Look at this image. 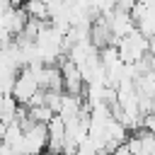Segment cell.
Here are the masks:
<instances>
[{
    "mask_svg": "<svg viewBox=\"0 0 155 155\" xmlns=\"http://www.w3.org/2000/svg\"><path fill=\"white\" fill-rule=\"evenodd\" d=\"M39 90H41V87H39V80H36V75L31 73V68H22V70L17 73V78H15V85H12L10 97H12L17 104L27 107Z\"/></svg>",
    "mask_w": 155,
    "mask_h": 155,
    "instance_id": "obj_3",
    "label": "cell"
},
{
    "mask_svg": "<svg viewBox=\"0 0 155 155\" xmlns=\"http://www.w3.org/2000/svg\"><path fill=\"white\" fill-rule=\"evenodd\" d=\"M10 2H12V5H22L24 0H10Z\"/></svg>",
    "mask_w": 155,
    "mask_h": 155,
    "instance_id": "obj_15",
    "label": "cell"
},
{
    "mask_svg": "<svg viewBox=\"0 0 155 155\" xmlns=\"http://www.w3.org/2000/svg\"><path fill=\"white\" fill-rule=\"evenodd\" d=\"M104 19H107V24H109V29H111L114 46L136 29V22H133V17H131V10H124V7H114L109 15H104Z\"/></svg>",
    "mask_w": 155,
    "mask_h": 155,
    "instance_id": "obj_4",
    "label": "cell"
},
{
    "mask_svg": "<svg viewBox=\"0 0 155 155\" xmlns=\"http://www.w3.org/2000/svg\"><path fill=\"white\" fill-rule=\"evenodd\" d=\"M109 155H131V150H128V145H126V143H121V145H116Z\"/></svg>",
    "mask_w": 155,
    "mask_h": 155,
    "instance_id": "obj_11",
    "label": "cell"
},
{
    "mask_svg": "<svg viewBox=\"0 0 155 155\" xmlns=\"http://www.w3.org/2000/svg\"><path fill=\"white\" fill-rule=\"evenodd\" d=\"M116 51H119V58L126 63V65H133V63H140L150 56V48H148V39L133 29L128 36H124L119 44H116Z\"/></svg>",
    "mask_w": 155,
    "mask_h": 155,
    "instance_id": "obj_2",
    "label": "cell"
},
{
    "mask_svg": "<svg viewBox=\"0 0 155 155\" xmlns=\"http://www.w3.org/2000/svg\"><path fill=\"white\" fill-rule=\"evenodd\" d=\"M19 107H22V104H17L10 94H2V102H0V119H2L5 124H12V121L17 119Z\"/></svg>",
    "mask_w": 155,
    "mask_h": 155,
    "instance_id": "obj_10",
    "label": "cell"
},
{
    "mask_svg": "<svg viewBox=\"0 0 155 155\" xmlns=\"http://www.w3.org/2000/svg\"><path fill=\"white\" fill-rule=\"evenodd\" d=\"M111 2H114L116 7H124V10H131V7H133V5L138 2V0H111Z\"/></svg>",
    "mask_w": 155,
    "mask_h": 155,
    "instance_id": "obj_12",
    "label": "cell"
},
{
    "mask_svg": "<svg viewBox=\"0 0 155 155\" xmlns=\"http://www.w3.org/2000/svg\"><path fill=\"white\" fill-rule=\"evenodd\" d=\"M24 12L29 19H36V22H48V7L44 0H24L22 2Z\"/></svg>",
    "mask_w": 155,
    "mask_h": 155,
    "instance_id": "obj_9",
    "label": "cell"
},
{
    "mask_svg": "<svg viewBox=\"0 0 155 155\" xmlns=\"http://www.w3.org/2000/svg\"><path fill=\"white\" fill-rule=\"evenodd\" d=\"M148 48H150V56H153V53H155V34L148 39Z\"/></svg>",
    "mask_w": 155,
    "mask_h": 155,
    "instance_id": "obj_13",
    "label": "cell"
},
{
    "mask_svg": "<svg viewBox=\"0 0 155 155\" xmlns=\"http://www.w3.org/2000/svg\"><path fill=\"white\" fill-rule=\"evenodd\" d=\"M46 131H48V153L53 155H63V145H65V124L63 119L56 114L48 124H46Z\"/></svg>",
    "mask_w": 155,
    "mask_h": 155,
    "instance_id": "obj_6",
    "label": "cell"
},
{
    "mask_svg": "<svg viewBox=\"0 0 155 155\" xmlns=\"http://www.w3.org/2000/svg\"><path fill=\"white\" fill-rule=\"evenodd\" d=\"M5 128H7V124L0 119V140H2V136H5Z\"/></svg>",
    "mask_w": 155,
    "mask_h": 155,
    "instance_id": "obj_14",
    "label": "cell"
},
{
    "mask_svg": "<svg viewBox=\"0 0 155 155\" xmlns=\"http://www.w3.org/2000/svg\"><path fill=\"white\" fill-rule=\"evenodd\" d=\"M61 78H63V92L68 94H80L82 97V90H85V80H82V73L80 68L70 61V58H61Z\"/></svg>",
    "mask_w": 155,
    "mask_h": 155,
    "instance_id": "obj_5",
    "label": "cell"
},
{
    "mask_svg": "<svg viewBox=\"0 0 155 155\" xmlns=\"http://www.w3.org/2000/svg\"><path fill=\"white\" fill-rule=\"evenodd\" d=\"M90 41L97 51L107 48V46H114V36H111V29L107 24L104 17H94L92 19V27H90Z\"/></svg>",
    "mask_w": 155,
    "mask_h": 155,
    "instance_id": "obj_7",
    "label": "cell"
},
{
    "mask_svg": "<svg viewBox=\"0 0 155 155\" xmlns=\"http://www.w3.org/2000/svg\"><path fill=\"white\" fill-rule=\"evenodd\" d=\"M46 148H48L46 124H39V121L27 119L22 124V145H19L17 155H44Z\"/></svg>",
    "mask_w": 155,
    "mask_h": 155,
    "instance_id": "obj_1",
    "label": "cell"
},
{
    "mask_svg": "<svg viewBox=\"0 0 155 155\" xmlns=\"http://www.w3.org/2000/svg\"><path fill=\"white\" fill-rule=\"evenodd\" d=\"M126 145H128L131 155H155V136L148 128H143L136 136L126 138Z\"/></svg>",
    "mask_w": 155,
    "mask_h": 155,
    "instance_id": "obj_8",
    "label": "cell"
}]
</instances>
